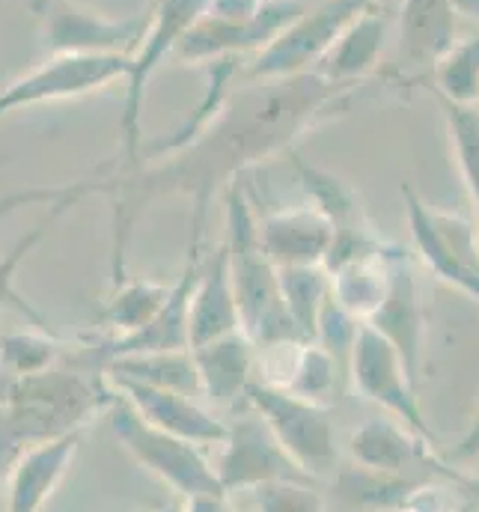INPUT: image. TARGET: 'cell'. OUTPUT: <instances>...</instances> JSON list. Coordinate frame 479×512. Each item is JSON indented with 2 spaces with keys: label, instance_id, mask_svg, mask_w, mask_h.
<instances>
[{
  "label": "cell",
  "instance_id": "cell-1",
  "mask_svg": "<svg viewBox=\"0 0 479 512\" xmlns=\"http://www.w3.org/2000/svg\"><path fill=\"white\" fill-rule=\"evenodd\" d=\"M358 87L337 84L319 69L250 81L233 90L215 123L200 131L194 140L146 158L128 170L111 176H87L60 188L18 191L0 200V215L15 212L30 203H42L63 215L87 197H111L114 212V286L125 280V256L137 221L164 197L191 200V242L188 251H203L206 218L218 191H227L253 164L286 152L298 137H304L322 120H331L349 108Z\"/></svg>",
  "mask_w": 479,
  "mask_h": 512
},
{
  "label": "cell",
  "instance_id": "cell-2",
  "mask_svg": "<svg viewBox=\"0 0 479 512\" xmlns=\"http://www.w3.org/2000/svg\"><path fill=\"white\" fill-rule=\"evenodd\" d=\"M120 390L105 373H81L75 364L9 379L0 376V423L21 441H42L54 435L81 432L96 417L108 414Z\"/></svg>",
  "mask_w": 479,
  "mask_h": 512
},
{
  "label": "cell",
  "instance_id": "cell-3",
  "mask_svg": "<svg viewBox=\"0 0 479 512\" xmlns=\"http://www.w3.org/2000/svg\"><path fill=\"white\" fill-rule=\"evenodd\" d=\"M224 197H227V239L224 242L230 248V274H233V289L239 298L241 328L250 334L256 346L307 340L280 295V271L274 259L259 245L256 215L244 197L241 179H236L224 191Z\"/></svg>",
  "mask_w": 479,
  "mask_h": 512
},
{
  "label": "cell",
  "instance_id": "cell-4",
  "mask_svg": "<svg viewBox=\"0 0 479 512\" xmlns=\"http://www.w3.org/2000/svg\"><path fill=\"white\" fill-rule=\"evenodd\" d=\"M111 432L125 453L161 483H167L185 504V510H227L230 495L221 483L218 468L200 450L203 444L152 426L125 396L114 402Z\"/></svg>",
  "mask_w": 479,
  "mask_h": 512
},
{
  "label": "cell",
  "instance_id": "cell-5",
  "mask_svg": "<svg viewBox=\"0 0 479 512\" xmlns=\"http://www.w3.org/2000/svg\"><path fill=\"white\" fill-rule=\"evenodd\" d=\"M152 21L143 42L131 51V66L125 75V105L120 117V152L108 167L128 170L140 164V120L143 99L152 75L167 57L179 51L182 36L209 12V0H152Z\"/></svg>",
  "mask_w": 479,
  "mask_h": 512
},
{
  "label": "cell",
  "instance_id": "cell-6",
  "mask_svg": "<svg viewBox=\"0 0 479 512\" xmlns=\"http://www.w3.org/2000/svg\"><path fill=\"white\" fill-rule=\"evenodd\" d=\"M372 3L378 0H322L319 6H307L268 48L244 63L241 75L250 81H271L316 69L343 30Z\"/></svg>",
  "mask_w": 479,
  "mask_h": 512
},
{
  "label": "cell",
  "instance_id": "cell-7",
  "mask_svg": "<svg viewBox=\"0 0 479 512\" xmlns=\"http://www.w3.org/2000/svg\"><path fill=\"white\" fill-rule=\"evenodd\" d=\"M408 227L420 259L450 286L479 304V227L459 215L429 206L411 185H402Z\"/></svg>",
  "mask_w": 479,
  "mask_h": 512
},
{
  "label": "cell",
  "instance_id": "cell-8",
  "mask_svg": "<svg viewBox=\"0 0 479 512\" xmlns=\"http://www.w3.org/2000/svg\"><path fill=\"white\" fill-rule=\"evenodd\" d=\"M30 12L51 54H131L152 21V6L131 18H114L75 0H33Z\"/></svg>",
  "mask_w": 479,
  "mask_h": 512
},
{
  "label": "cell",
  "instance_id": "cell-9",
  "mask_svg": "<svg viewBox=\"0 0 479 512\" xmlns=\"http://www.w3.org/2000/svg\"><path fill=\"white\" fill-rule=\"evenodd\" d=\"M244 402H250L283 441V447L313 474H325L337 462V435L328 405L304 399L286 387L253 379L244 387Z\"/></svg>",
  "mask_w": 479,
  "mask_h": 512
},
{
  "label": "cell",
  "instance_id": "cell-10",
  "mask_svg": "<svg viewBox=\"0 0 479 512\" xmlns=\"http://www.w3.org/2000/svg\"><path fill=\"white\" fill-rule=\"evenodd\" d=\"M128 66L131 54H54L0 90V117L45 102L90 96L125 81Z\"/></svg>",
  "mask_w": 479,
  "mask_h": 512
},
{
  "label": "cell",
  "instance_id": "cell-11",
  "mask_svg": "<svg viewBox=\"0 0 479 512\" xmlns=\"http://www.w3.org/2000/svg\"><path fill=\"white\" fill-rule=\"evenodd\" d=\"M244 402V399H241ZM221 483L230 495V501L241 492H253L268 483H283V480H316L274 435L268 420L244 402V411H239L230 420V435L224 441L221 465H218Z\"/></svg>",
  "mask_w": 479,
  "mask_h": 512
},
{
  "label": "cell",
  "instance_id": "cell-12",
  "mask_svg": "<svg viewBox=\"0 0 479 512\" xmlns=\"http://www.w3.org/2000/svg\"><path fill=\"white\" fill-rule=\"evenodd\" d=\"M349 382L358 396L390 411L396 420H402L417 435H423L429 444H435V432H432V426L420 408L417 390H414L417 382L408 373L399 349L366 322L360 325L358 340H355V349L349 358Z\"/></svg>",
  "mask_w": 479,
  "mask_h": 512
},
{
  "label": "cell",
  "instance_id": "cell-13",
  "mask_svg": "<svg viewBox=\"0 0 479 512\" xmlns=\"http://www.w3.org/2000/svg\"><path fill=\"white\" fill-rule=\"evenodd\" d=\"M307 6L298 0H265L253 18L244 21H224L203 15L179 42L176 57L182 63H212L224 57H256L268 48Z\"/></svg>",
  "mask_w": 479,
  "mask_h": 512
},
{
  "label": "cell",
  "instance_id": "cell-14",
  "mask_svg": "<svg viewBox=\"0 0 479 512\" xmlns=\"http://www.w3.org/2000/svg\"><path fill=\"white\" fill-rule=\"evenodd\" d=\"M456 42L459 9L450 0H402L393 72L408 81L435 72Z\"/></svg>",
  "mask_w": 479,
  "mask_h": 512
},
{
  "label": "cell",
  "instance_id": "cell-15",
  "mask_svg": "<svg viewBox=\"0 0 479 512\" xmlns=\"http://www.w3.org/2000/svg\"><path fill=\"white\" fill-rule=\"evenodd\" d=\"M111 382L152 426L164 432L182 435L197 444H224L230 435V423H224L206 405H200L197 393L134 382V379H111Z\"/></svg>",
  "mask_w": 479,
  "mask_h": 512
},
{
  "label": "cell",
  "instance_id": "cell-16",
  "mask_svg": "<svg viewBox=\"0 0 479 512\" xmlns=\"http://www.w3.org/2000/svg\"><path fill=\"white\" fill-rule=\"evenodd\" d=\"M432 447L435 444H429L411 426H405L402 420L396 423L390 417H372L349 435V456L355 459V465L372 468V471H387V474H405L408 468L432 465L444 471L447 477L462 480V474L450 462L438 459Z\"/></svg>",
  "mask_w": 479,
  "mask_h": 512
},
{
  "label": "cell",
  "instance_id": "cell-17",
  "mask_svg": "<svg viewBox=\"0 0 479 512\" xmlns=\"http://www.w3.org/2000/svg\"><path fill=\"white\" fill-rule=\"evenodd\" d=\"M256 233L274 265H325L337 227L322 209L298 206L256 218Z\"/></svg>",
  "mask_w": 479,
  "mask_h": 512
},
{
  "label": "cell",
  "instance_id": "cell-18",
  "mask_svg": "<svg viewBox=\"0 0 479 512\" xmlns=\"http://www.w3.org/2000/svg\"><path fill=\"white\" fill-rule=\"evenodd\" d=\"M378 334H384L402 355L408 373L420 376V358H423V307H420V289L411 268L408 251H399L390 268V286L384 301L375 307V313L366 319Z\"/></svg>",
  "mask_w": 479,
  "mask_h": 512
},
{
  "label": "cell",
  "instance_id": "cell-19",
  "mask_svg": "<svg viewBox=\"0 0 479 512\" xmlns=\"http://www.w3.org/2000/svg\"><path fill=\"white\" fill-rule=\"evenodd\" d=\"M78 453V432L54 435L42 441L24 444L12 471H9V495L6 507L15 512L39 510L66 480Z\"/></svg>",
  "mask_w": 479,
  "mask_h": 512
},
{
  "label": "cell",
  "instance_id": "cell-20",
  "mask_svg": "<svg viewBox=\"0 0 479 512\" xmlns=\"http://www.w3.org/2000/svg\"><path fill=\"white\" fill-rule=\"evenodd\" d=\"M239 328L241 310L230 274V248L221 242L212 254H203L200 259L191 295V349Z\"/></svg>",
  "mask_w": 479,
  "mask_h": 512
},
{
  "label": "cell",
  "instance_id": "cell-21",
  "mask_svg": "<svg viewBox=\"0 0 479 512\" xmlns=\"http://www.w3.org/2000/svg\"><path fill=\"white\" fill-rule=\"evenodd\" d=\"M191 352L200 370L203 396L215 402H236L256 379V343L244 328L194 346Z\"/></svg>",
  "mask_w": 479,
  "mask_h": 512
},
{
  "label": "cell",
  "instance_id": "cell-22",
  "mask_svg": "<svg viewBox=\"0 0 479 512\" xmlns=\"http://www.w3.org/2000/svg\"><path fill=\"white\" fill-rule=\"evenodd\" d=\"M384 39H387V12L378 9V3H372L343 30V36L334 42V48L325 54V60L316 69L337 84L360 87L381 63Z\"/></svg>",
  "mask_w": 479,
  "mask_h": 512
},
{
  "label": "cell",
  "instance_id": "cell-23",
  "mask_svg": "<svg viewBox=\"0 0 479 512\" xmlns=\"http://www.w3.org/2000/svg\"><path fill=\"white\" fill-rule=\"evenodd\" d=\"M402 248L399 245H387L384 251L369 256H360L355 262H346L331 274V295L352 313L360 322H366L375 307L384 301L387 286H390V268L393 259Z\"/></svg>",
  "mask_w": 479,
  "mask_h": 512
},
{
  "label": "cell",
  "instance_id": "cell-24",
  "mask_svg": "<svg viewBox=\"0 0 479 512\" xmlns=\"http://www.w3.org/2000/svg\"><path fill=\"white\" fill-rule=\"evenodd\" d=\"M102 373L108 379H134V382L158 384V387H173L185 393H203L200 370L194 361L191 349H176V352H143V355H120L111 358Z\"/></svg>",
  "mask_w": 479,
  "mask_h": 512
},
{
  "label": "cell",
  "instance_id": "cell-25",
  "mask_svg": "<svg viewBox=\"0 0 479 512\" xmlns=\"http://www.w3.org/2000/svg\"><path fill=\"white\" fill-rule=\"evenodd\" d=\"M173 292V283H155V280H122L114 286V295L99 313V328L108 337L134 334L143 325H149L161 307L167 304Z\"/></svg>",
  "mask_w": 479,
  "mask_h": 512
},
{
  "label": "cell",
  "instance_id": "cell-26",
  "mask_svg": "<svg viewBox=\"0 0 479 512\" xmlns=\"http://www.w3.org/2000/svg\"><path fill=\"white\" fill-rule=\"evenodd\" d=\"M423 480H411L405 474H387L372 468H352L337 477V498L346 507H369V510H408L411 495Z\"/></svg>",
  "mask_w": 479,
  "mask_h": 512
},
{
  "label": "cell",
  "instance_id": "cell-27",
  "mask_svg": "<svg viewBox=\"0 0 479 512\" xmlns=\"http://www.w3.org/2000/svg\"><path fill=\"white\" fill-rule=\"evenodd\" d=\"M280 295L307 340H316L319 313L331 295V274L325 265H277Z\"/></svg>",
  "mask_w": 479,
  "mask_h": 512
},
{
  "label": "cell",
  "instance_id": "cell-28",
  "mask_svg": "<svg viewBox=\"0 0 479 512\" xmlns=\"http://www.w3.org/2000/svg\"><path fill=\"white\" fill-rule=\"evenodd\" d=\"M349 370L316 340H307L298 352V361H295V370H292V379L286 384V390L304 396V399H313L319 405H331L343 390Z\"/></svg>",
  "mask_w": 479,
  "mask_h": 512
},
{
  "label": "cell",
  "instance_id": "cell-29",
  "mask_svg": "<svg viewBox=\"0 0 479 512\" xmlns=\"http://www.w3.org/2000/svg\"><path fill=\"white\" fill-rule=\"evenodd\" d=\"M435 102L441 105V114L447 120V134H450V146L462 173V182L471 194L474 203V215H477L479 227V111L477 105H459L453 99H444L438 93H432Z\"/></svg>",
  "mask_w": 479,
  "mask_h": 512
},
{
  "label": "cell",
  "instance_id": "cell-30",
  "mask_svg": "<svg viewBox=\"0 0 479 512\" xmlns=\"http://www.w3.org/2000/svg\"><path fill=\"white\" fill-rule=\"evenodd\" d=\"M66 343L42 331H12L0 337V376L21 379L66 361Z\"/></svg>",
  "mask_w": 479,
  "mask_h": 512
},
{
  "label": "cell",
  "instance_id": "cell-31",
  "mask_svg": "<svg viewBox=\"0 0 479 512\" xmlns=\"http://www.w3.org/2000/svg\"><path fill=\"white\" fill-rule=\"evenodd\" d=\"M429 93L453 99L459 105L479 102V33L459 39L456 48L438 63L435 84H426Z\"/></svg>",
  "mask_w": 479,
  "mask_h": 512
},
{
  "label": "cell",
  "instance_id": "cell-32",
  "mask_svg": "<svg viewBox=\"0 0 479 512\" xmlns=\"http://www.w3.org/2000/svg\"><path fill=\"white\" fill-rule=\"evenodd\" d=\"M295 167H298V179H301L307 197L313 200L316 209H322L334 221V227H349V224L366 221L355 194L346 188V182L340 176H334L322 167H313L301 158H295Z\"/></svg>",
  "mask_w": 479,
  "mask_h": 512
},
{
  "label": "cell",
  "instance_id": "cell-33",
  "mask_svg": "<svg viewBox=\"0 0 479 512\" xmlns=\"http://www.w3.org/2000/svg\"><path fill=\"white\" fill-rule=\"evenodd\" d=\"M358 316H352L334 295H328L322 313H319V328H316V343H322L346 370H349V358H352V349H355V340H358L360 331Z\"/></svg>",
  "mask_w": 479,
  "mask_h": 512
},
{
  "label": "cell",
  "instance_id": "cell-34",
  "mask_svg": "<svg viewBox=\"0 0 479 512\" xmlns=\"http://www.w3.org/2000/svg\"><path fill=\"white\" fill-rule=\"evenodd\" d=\"M60 215L57 212H45V218L33 227V230H27L12 248H9V254L0 256V310L6 307V304H18L21 310H27V313H33V307H27L18 295H15V274H18V268H21V262L27 259V256L33 254V248L39 245V239L45 236V230H48V224H54Z\"/></svg>",
  "mask_w": 479,
  "mask_h": 512
},
{
  "label": "cell",
  "instance_id": "cell-35",
  "mask_svg": "<svg viewBox=\"0 0 479 512\" xmlns=\"http://www.w3.org/2000/svg\"><path fill=\"white\" fill-rule=\"evenodd\" d=\"M316 480H283L253 489L259 510H325V498L313 489Z\"/></svg>",
  "mask_w": 479,
  "mask_h": 512
},
{
  "label": "cell",
  "instance_id": "cell-36",
  "mask_svg": "<svg viewBox=\"0 0 479 512\" xmlns=\"http://www.w3.org/2000/svg\"><path fill=\"white\" fill-rule=\"evenodd\" d=\"M265 0H209V12L212 18H224V21H244L253 18L262 9Z\"/></svg>",
  "mask_w": 479,
  "mask_h": 512
},
{
  "label": "cell",
  "instance_id": "cell-37",
  "mask_svg": "<svg viewBox=\"0 0 479 512\" xmlns=\"http://www.w3.org/2000/svg\"><path fill=\"white\" fill-rule=\"evenodd\" d=\"M479 456V411L477 417L471 420V426H468V432L459 438V444L453 447V453H450V462H471V459H477Z\"/></svg>",
  "mask_w": 479,
  "mask_h": 512
},
{
  "label": "cell",
  "instance_id": "cell-38",
  "mask_svg": "<svg viewBox=\"0 0 479 512\" xmlns=\"http://www.w3.org/2000/svg\"><path fill=\"white\" fill-rule=\"evenodd\" d=\"M450 3L459 9V15H468V18L479 21V0H450Z\"/></svg>",
  "mask_w": 479,
  "mask_h": 512
},
{
  "label": "cell",
  "instance_id": "cell-39",
  "mask_svg": "<svg viewBox=\"0 0 479 512\" xmlns=\"http://www.w3.org/2000/svg\"><path fill=\"white\" fill-rule=\"evenodd\" d=\"M462 483H465V486H471V489H477V492H479V480H468V477H462Z\"/></svg>",
  "mask_w": 479,
  "mask_h": 512
}]
</instances>
